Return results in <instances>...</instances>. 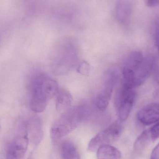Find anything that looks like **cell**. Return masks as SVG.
<instances>
[{
  "instance_id": "cell-22",
  "label": "cell",
  "mask_w": 159,
  "mask_h": 159,
  "mask_svg": "<svg viewBox=\"0 0 159 159\" xmlns=\"http://www.w3.org/2000/svg\"><path fill=\"white\" fill-rule=\"evenodd\" d=\"M150 159H159V143L153 149Z\"/></svg>"
},
{
  "instance_id": "cell-13",
  "label": "cell",
  "mask_w": 159,
  "mask_h": 159,
  "mask_svg": "<svg viewBox=\"0 0 159 159\" xmlns=\"http://www.w3.org/2000/svg\"><path fill=\"white\" fill-rule=\"evenodd\" d=\"M22 3L25 14L28 17L43 14L47 6L46 0H22Z\"/></svg>"
},
{
  "instance_id": "cell-10",
  "label": "cell",
  "mask_w": 159,
  "mask_h": 159,
  "mask_svg": "<svg viewBox=\"0 0 159 159\" xmlns=\"http://www.w3.org/2000/svg\"><path fill=\"white\" fill-rule=\"evenodd\" d=\"M137 117L144 125L157 123L159 121V103H151L144 107L138 111Z\"/></svg>"
},
{
  "instance_id": "cell-18",
  "label": "cell",
  "mask_w": 159,
  "mask_h": 159,
  "mask_svg": "<svg viewBox=\"0 0 159 159\" xmlns=\"http://www.w3.org/2000/svg\"><path fill=\"white\" fill-rule=\"evenodd\" d=\"M77 71L82 75H88L90 71V66L87 61H81L77 66Z\"/></svg>"
},
{
  "instance_id": "cell-20",
  "label": "cell",
  "mask_w": 159,
  "mask_h": 159,
  "mask_svg": "<svg viewBox=\"0 0 159 159\" xmlns=\"http://www.w3.org/2000/svg\"><path fill=\"white\" fill-rule=\"evenodd\" d=\"M155 41L156 48L159 55V20L157 21L155 25Z\"/></svg>"
},
{
  "instance_id": "cell-5",
  "label": "cell",
  "mask_w": 159,
  "mask_h": 159,
  "mask_svg": "<svg viewBox=\"0 0 159 159\" xmlns=\"http://www.w3.org/2000/svg\"><path fill=\"white\" fill-rule=\"evenodd\" d=\"M80 9L75 5L62 4L52 7L49 11L50 18L73 26H78L84 20Z\"/></svg>"
},
{
  "instance_id": "cell-15",
  "label": "cell",
  "mask_w": 159,
  "mask_h": 159,
  "mask_svg": "<svg viewBox=\"0 0 159 159\" xmlns=\"http://www.w3.org/2000/svg\"><path fill=\"white\" fill-rule=\"evenodd\" d=\"M60 152L62 159H81L78 149L71 141H65L63 143Z\"/></svg>"
},
{
  "instance_id": "cell-23",
  "label": "cell",
  "mask_w": 159,
  "mask_h": 159,
  "mask_svg": "<svg viewBox=\"0 0 159 159\" xmlns=\"http://www.w3.org/2000/svg\"><path fill=\"white\" fill-rule=\"evenodd\" d=\"M146 4L149 7L159 6V0H147Z\"/></svg>"
},
{
  "instance_id": "cell-19",
  "label": "cell",
  "mask_w": 159,
  "mask_h": 159,
  "mask_svg": "<svg viewBox=\"0 0 159 159\" xmlns=\"http://www.w3.org/2000/svg\"><path fill=\"white\" fill-rule=\"evenodd\" d=\"M151 139L153 142H155L159 138V121L150 129Z\"/></svg>"
},
{
  "instance_id": "cell-11",
  "label": "cell",
  "mask_w": 159,
  "mask_h": 159,
  "mask_svg": "<svg viewBox=\"0 0 159 159\" xmlns=\"http://www.w3.org/2000/svg\"><path fill=\"white\" fill-rule=\"evenodd\" d=\"M29 139L35 145L38 144L43 138V125L42 120L37 116L32 117L26 121Z\"/></svg>"
},
{
  "instance_id": "cell-4",
  "label": "cell",
  "mask_w": 159,
  "mask_h": 159,
  "mask_svg": "<svg viewBox=\"0 0 159 159\" xmlns=\"http://www.w3.org/2000/svg\"><path fill=\"white\" fill-rule=\"evenodd\" d=\"M29 137L26 121L19 125L6 152L7 159H21L27 151Z\"/></svg>"
},
{
  "instance_id": "cell-9",
  "label": "cell",
  "mask_w": 159,
  "mask_h": 159,
  "mask_svg": "<svg viewBox=\"0 0 159 159\" xmlns=\"http://www.w3.org/2000/svg\"><path fill=\"white\" fill-rule=\"evenodd\" d=\"M156 63L153 58L151 57H144L141 66L134 74L133 85L135 89L142 86L148 79L153 72Z\"/></svg>"
},
{
  "instance_id": "cell-21",
  "label": "cell",
  "mask_w": 159,
  "mask_h": 159,
  "mask_svg": "<svg viewBox=\"0 0 159 159\" xmlns=\"http://www.w3.org/2000/svg\"><path fill=\"white\" fill-rule=\"evenodd\" d=\"M153 76L157 83L159 84V65L156 62L153 70Z\"/></svg>"
},
{
  "instance_id": "cell-2",
  "label": "cell",
  "mask_w": 159,
  "mask_h": 159,
  "mask_svg": "<svg viewBox=\"0 0 159 159\" xmlns=\"http://www.w3.org/2000/svg\"><path fill=\"white\" fill-rule=\"evenodd\" d=\"M90 115V110L86 105L69 108L52 124L50 130V137L53 140H58L66 136L87 119Z\"/></svg>"
},
{
  "instance_id": "cell-8",
  "label": "cell",
  "mask_w": 159,
  "mask_h": 159,
  "mask_svg": "<svg viewBox=\"0 0 159 159\" xmlns=\"http://www.w3.org/2000/svg\"><path fill=\"white\" fill-rule=\"evenodd\" d=\"M117 80L118 75L115 73H112L108 75L103 87L95 98V105L99 110L104 111L107 108Z\"/></svg>"
},
{
  "instance_id": "cell-16",
  "label": "cell",
  "mask_w": 159,
  "mask_h": 159,
  "mask_svg": "<svg viewBox=\"0 0 159 159\" xmlns=\"http://www.w3.org/2000/svg\"><path fill=\"white\" fill-rule=\"evenodd\" d=\"M97 159H121L120 151L110 145L102 146L97 150Z\"/></svg>"
},
{
  "instance_id": "cell-7",
  "label": "cell",
  "mask_w": 159,
  "mask_h": 159,
  "mask_svg": "<svg viewBox=\"0 0 159 159\" xmlns=\"http://www.w3.org/2000/svg\"><path fill=\"white\" fill-rule=\"evenodd\" d=\"M144 59L143 53L139 51H132L129 54L123 69L122 81L134 88L133 85L134 74L141 66Z\"/></svg>"
},
{
  "instance_id": "cell-17",
  "label": "cell",
  "mask_w": 159,
  "mask_h": 159,
  "mask_svg": "<svg viewBox=\"0 0 159 159\" xmlns=\"http://www.w3.org/2000/svg\"><path fill=\"white\" fill-rule=\"evenodd\" d=\"M152 141L150 130L144 131L136 139L134 144V151L137 153L143 152Z\"/></svg>"
},
{
  "instance_id": "cell-3",
  "label": "cell",
  "mask_w": 159,
  "mask_h": 159,
  "mask_svg": "<svg viewBox=\"0 0 159 159\" xmlns=\"http://www.w3.org/2000/svg\"><path fill=\"white\" fill-rule=\"evenodd\" d=\"M135 89L123 81L115 95V105L118 113L119 120L125 121L131 112L136 99Z\"/></svg>"
},
{
  "instance_id": "cell-14",
  "label": "cell",
  "mask_w": 159,
  "mask_h": 159,
  "mask_svg": "<svg viewBox=\"0 0 159 159\" xmlns=\"http://www.w3.org/2000/svg\"><path fill=\"white\" fill-rule=\"evenodd\" d=\"M72 101V96L68 90L60 89L56 95V109L58 111H65L69 109Z\"/></svg>"
},
{
  "instance_id": "cell-6",
  "label": "cell",
  "mask_w": 159,
  "mask_h": 159,
  "mask_svg": "<svg viewBox=\"0 0 159 159\" xmlns=\"http://www.w3.org/2000/svg\"><path fill=\"white\" fill-rule=\"evenodd\" d=\"M121 130L122 126L119 122L111 124L91 139L89 143L88 149L94 152L102 146L114 143L120 136Z\"/></svg>"
},
{
  "instance_id": "cell-1",
  "label": "cell",
  "mask_w": 159,
  "mask_h": 159,
  "mask_svg": "<svg viewBox=\"0 0 159 159\" xmlns=\"http://www.w3.org/2000/svg\"><path fill=\"white\" fill-rule=\"evenodd\" d=\"M59 89L58 84L55 80L43 75H37L30 85L29 106L31 110L35 113L44 111Z\"/></svg>"
},
{
  "instance_id": "cell-12",
  "label": "cell",
  "mask_w": 159,
  "mask_h": 159,
  "mask_svg": "<svg viewBox=\"0 0 159 159\" xmlns=\"http://www.w3.org/2000/svg\"><path fill=\"white\" fill-rule=\"evenodd\" d=\"M132 13V5L130 0H119L117 4L116 15L118 21L122 26H127L129 23Z\"/></svg>"
}]
</instances>
